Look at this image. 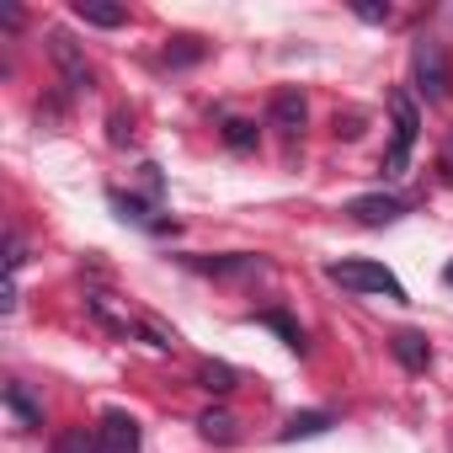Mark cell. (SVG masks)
Returning a JSON list of instances; mask_svg holds the SVG:
<instances>
[{
	"label": "cell",
	"instance_id": "1",
	"mask_svg": "<svg viewBox=\"0 0 453 453\" xmlns=\"http://www.w3.org/2000/svg\"><path fill=\"white\" fill-rule=\"evenodd\" d=\"M326 278L347 294H384L389 304H405V283L384 267V262H331Z\"/></svg>",
	"mask_w": 453,
	"mask_h": 453
},
{
	"label": "cell",
	"instance_id": "2",
	"mask_svg": "<svg viewBox=\"0 0 453 453\" xmlns=\"http://www.w3.org/2000/svg\"><path fill=\"white\" fill-rule=\"evenodd\" d=\"M411 70H416V91H421L426 102H442V96H448L453 75H448V49H442L437 38H416V49H411Z\"/></svg>",
	"mask_w": 453,
	"mask_h": 453
},
{
	"label": "cell",
	"instance_id": "3",
	"mask_svg": "<svg viewBox=\"0 0 453 453\" xmlns=\"http://www.w3.org/2000/svg\"><path fill=\"white\" fill-rule=\"evenodd\" d=\"M389 112H395V144H389V155H384V176H400V171L411 165L421 118H416V102H411L405 91H389Z\"/></svg>",
	"mask_w": 453,
	"mask_h": 453
},
{
	"label": "cell",
	"instance_id": "4",
	"mask_svg": "<svg viewBox=\"0 0 453 453\" xmlns=\"http://www.w3.org/2000/svg\"><path fill=\"white\" fill-rule=\"evenodd\" d=\"M96 437H102V453H139V442H144V432H139V421L128 411H107Z\"/></svg>",
	"mask_w": 453,
	"mask_h": 453
},
{
	"label": "cell",
	"instance_id": "5",
	"mask_svg": "<svg viewBox=\"0 0 453 453\" xmlns=\"http://www.w3.org/2000/svg\"><path fill=\"white\" fill-rule=\"evenodd\" d=\"M49 54H54V65H59V75H65L70 91H86V86H91V65H86V54H81L65 33H49Z\"/></svg>",
	"mask_w": 453,
	"mask_h": 453
},
{
	"label": "cell",
	"instance_id": "6",
	"mask_svg": "<svg viewBox=\"0 0 453 453\" xmlns=\"http://www.w3.org/2000/svg\"><path fill=\"white\" fill-rule=\"evenodd\" d=\"M347 213H352L357 224H368V230H379V224H395V219L405 213V203L389 197V192H363V197L347 203Z\"/></svg>",
	"mask_w": 453,
	"mask_h": 453
},
{
	"label": "cell",
	"instance_id": "7",
	"mask_svg": "<svg viewBox=\"0 0 453 453\" xmlns=\"http://www.w3.org/2000/svg\"><path fill=\"white\" fill-rule=\"evenodd\" d=\"M389 352L400 357V368H411V373H426V363H432V347H426V336L421 331H395L389 336Z\"/></svg>",
	"mask_w": 453,
	"mask_h": 453
},
{
	"label": "cell",
	"instance_id": "8",
	"mask_svg": "<svg viewBox=\"0 0 453 453\" xmlns=\"http://www.w3.org/2000/svg\"><path fill=\"white\" fill-rule=\"evenodd\" d=\"M304 118H310V107H304V96H299L294 86L273 96V128H283V134H299V128H304Z\"/></svg>",
	"mask_w": 453,
	"mask_h": 453
},
{
	"label": "cell",
	"instance_id": "9",
	"mask_svg": "<svg viewBox=\"0 0 453 453\" xmlns=\"http://www.w3.org/2000/svg\"><path fill=\"white\" fill-rule=\"evenodd\" d=\"M6 411L17 416V426L22 432H33V426H43V405L27 395V384H6Z\"/></svg>",
	"mask_w": 453,
	"mask_h": 453
},
{
	"label": "cell",
	"instance_id": "10",
	"mask_svg": "<svg viewBox=\"0 0 453 453\" xmlns=\"http://www.w3.org/2000/svg\"><path fill=\"white\" fill-rule=\"evenodd\" d=\"M75 17H81L86 27H123V22H128V12L112 6V0H75Z\"/></svg>",
	"mask_w": 453,
	"mask_h": 453
},
{
	"label": "cell",
	"instance_id": "11",
	"mask_svg": "<svg viewBox=\"0 0 453 453\" xmlns=\"http://www.w3.org/2000/svg\"><path fill=\"white\" fill-rule=\"evenodd\" d=\"M331 426H336V416H331V411H299V416H288V426H283V442L320 437V432H331Z\"/></svg>",
	"mask_w": 453,
	"mask_h": 453
},
{
	"label": "cell",
	"instance_id": "12",
	"mask_svg": "<svg viewBox=\"0 0 453 453\" xmlns=\"http://www.w3.org/2000/svg\"><path fill=\"white\" fill-rule=\"evenodd\" d=\"M197 273H219V278H262L267 273V262H257V257H224V262H192Z\"/></svg>",
	"mask_w": 453,
	"mask_h": 453
},
{
	"label": "cell",
	"instance_id": "13",
	"mask_svg": "<svg viewBox=\"0 0 453 453\" xmlns=\"http://www.w3.org/2000/svg\"><path fill=\"white\" fill-rule=\"evenodd\" d=\"M197 432H203L208 442H235V416H230V411H213V405H208V411L197 416Z\"/></svg>",
	"mask_w": 453,
	"mask_h": 453
},
{
	"label": "cell",
	"instance_id": "14",
	"mask_svg": "<svg viewBox=\"0 0 453 453\" xmlns=\"http://www.w3.org/2000/svg\"><path fill=\"white\" fill-rule=\"evenodd\" d=\"M197 384H203L208 395H230V389H235V368H230V363H203V368H197Z\"/></svg>",
	"mask_w": 453,
	"mask_h": 453
},
{
	"label": "cell",
	"instance_id": "15",
	"mask_svg": "<svg viewBox=\"0 0 453 453\" xmlns=\"http://www.w3.org/2000/svg\"><path fill=\"white\" fill-rule=\"evenodd\" d=\"M54 453H102V437L86 432V426H70V432L54 437Z\"/></svg>",
	"mask_w": 453,
	"mask_h": 453
},
{
	"label": "cell",
	"instance_id": "16",
	"mask_svg": "<svg viewBox=\"0 0 453 453\" xmlns=\"http://www.w3.org/2000/svg\"><path fill=\"white\" fill-rule=\"evenodd\" d=\"M224 144L230 150H257V123L251 118H230L224 123Z\"/></svg>",
	"mask_w": 453,
	"mask_h": 453
},
{
	"label": "cell",
	"instance_id": "17",
	"mask_svg": "<svg viewBox=\"0 0 453 453\" xmlns=\"http://www.w3.org/2000/svg\"><path fill=\"white\" fill-rule=\"evenodd\" d=\"M262 326H273V331H278V336H283V342H288L294 352H304V331H299V326H294L288 315H278V310H273V315H262Z\"/></svg>",
	"mask_w": 453,
	"mask_h": 453
},
{
	"label": "cell",
	"instance_id": "18",
	"mask_svg": "<svg viewBox=\"0 0 453 453\" xmlns=\"http://www.w3.org/2000/svg\"><path fill=\"white\" fill-rule=\"evenodd\" d=\"M22 262H27V241H22V235H17V230H12V241H6V267H12V273H17V267H22Z\"/></svg>",
	"mask_w": 453,
	"mask_h": 453
},
{
	"label": "cell",
	"instance_id": "19",
	"mask_svg": "<svg viewBox=\"0 0 453 453\" xmlns=\"http://www.w3.org/2000/svg\"><path fill=\"white\" fill-rule=\"evenodd\" d=\"M363 22H389V6H357Z\"/></svg>",
	"mask_w": 453,
	"mask_h": 453
},
{
	"label": "cell",
	"instance_id": "20",
	"mask_svg": "<svg viewBox=\"0 0 453 453\" xmlns=\"http://www.w3.org/2000/svg\"><path fill=\"white\" fill-rule=\"evenodd\" d=\"M442 283H448V288H453V262H448V267H442Z\"/></svg>",
	"mask_w": 453,
	"mask_h": 453
}]
</instances>
